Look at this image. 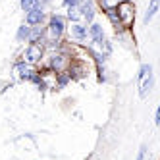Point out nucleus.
<instances>
[{"label":"nucleus","instance_id":"nucleus-1","mask_svg":"<svg viewBox=\"0 0 160 160\" xmlns=\"http://www.w3.org/2000/svg\"><path fill=\"white\" fill-rule=\"evenodd\" d=\"M70 62H72V58H70V54L66 52V48H62V50H52L50 56L47 58V70L52 72V73L64 72V70H68Z\"/></svg>","mask_w":160,"mask_h":160},{"label":"nucleus","instance_id":"nucleus-2","mask_svg":"<svg viewBox=\"0 0 160 160\" xmlns=\"http://www.w3.org/2000/svg\"><path fill=\"white\" fill-rule=\"evenodd\" d=\"M68 18L62 14H50L47 21V29H48V37L52 39H62L68 33Z\"/></svg>","mask_w":160,"mask_h":160},{"label":"nucleus","instance_id":"nucleus-3","mask_svg":"<svg viewBox=\"0 0 160 160\" xmlns=\"http://www.w3.org/2000/svg\"><path fill=\"white\" fill-rule=\"evenodd\" d=\"M116 10H118V16L122 19L123 29L129 31L133 27V21H135V4H133V0H122V4Z\"/></svg>","mask_w":160,"mask_h":160},{"label":"nucleus","instance_id":"nucleus-4","mask_svg":"<svg viewBox=\"0 0 160 160\" xmlns=\"http://www.w3.org/2000/svg\"><path fill=\"white\" fill-rule=\"evenodd\" d=\"M68 33H70V39L73 42H79V44L87 42V39H89V27H87V23H81V21L72 23V27L68 29Z\"/></svg>","mask_w":160,"mask_h":160},{"label":"nucleus","instance_id":"nucleus-5","mask_svg":"<svg viewBox=\"0 0 160 160\" xmlns=\"http://www.w3.org/2000/svg\"><path fill=\"white\" fill-rule=\"evenodd\" d=\"M44 58V44L41 42H29L25 48V60L29 64H39Z\"/></svg>","mask_w":160,"mask_h":160},{"label":"nucleus","instance_id":"nucleus-6","mask_svg":"<svg viewBox=\"0 0 160 160\" xmlns=\"http://www.w3.org/2000/svg\"><path fill=\"white\" fill-rule=\"evenodd\" d=\"M79 12H81V18L87 25H91L95 21V16H97V6H95V0H83L79 4Z\"/></svg>","mask_w":160,"mask_h":160},{"label":"nucleus","instance_id":"nucleus-7","mask_svg":"<svg viewBox=\"0 0 160 160\" xmlns=\"http://www.w3.org/2000/svg\"><path fill=\"white\" fill-rule=\"evenodd\" d=\"M44 21H47V12H44V8H37L33 10V12H27L25 14V23L35 27V25H44Z\"/></svg>","mask_w":160,"mask_h":160},{"label":"nucleus","instance_id":"nucleus-8","mask_svg":"<svg viewBox=\"0 0 160 160\" xmlns=\"http://www.w3.org/2000/svg\"><path fill=\"white\" fill-rule=\"evenodd\" d=\"M89 39H91V42H93L95 47H100V44L104 42L106 35H104V29H102V23L93 21V23L89 25Z\"/></svg>","mask_w":160,"mask_h":160},{"label":"nucleus","instance_id":"nucleus-9","mask_svg":"<svg viewBox=\"0 0 160 160\" xmlns=\"http://www.w3.org/2000/svg\"><path fill=\"white\" fill-rule=\"evenodd\" d=\"M68 72H70V75H72L73 81L87 77V68H85V64H83V62H79V60H73V58H72L70 66H68Z\"/></svg>","mask_w":160,"mask_h":160},{"label":"nucleus","instance_id":"nucleus-10","mask_svg":"<svg viewBox=\"0 0 160 160\" xmlns=\"http://www.w3.org/2000/svg\"><path fill=\"white\" fill-rule=\"evenodd\" d=\"M158 10H160V0H151V2H148V6H147L145 16H143V23H145V25H148V23L154 19V16H156Z\"/></svg>","mask_w":160,"mask_h":160},{"label":"nucleus","instance_id":"nucleus-11","mask_svg":"<svg viewBox=\"0 0 160 160\" xmlns=\"http://www.w3.org/2000/svg\"><path fill=\"white\" fill-rule=\"evenodd\" d=\"M56 75V91H62V89H66L68 85H70L73 79H72V75H70V72L68 70H64V72H58V73H54Z\"/></svg>","mask_w":160,"mask_h":160},{"label":"nucleus","instance_id":"nucleus-12","mask_svg":"<svg viewBox=\"0 0 160 160\" xmlns=\"http://www.w3.org/2000/svg\"><path fill=\"white\" fill-rule=\"evenodd\" d=\"M104 16H106V19L110 21V25L116 29V33L125 31L123 25H122V19H120V16H118V10H108V12H104Z\"/></svg>","mask_w":160,"mask_h":160},{"label":"nucleus","instance_id":"nucleus-13","mask_svg":"<svg viewBox=\"0 0 160 160\" xmlns=\"http://www.w3.org/2000/svg\"><path fill=\"white\" fill-rule=\"evenodd\" d=\"M152 85H154V75L148 73L143 81H139V97L141 98H147V95H148V91L152 89Z\"/></svg>","mask_w":160,"mask_h":160},{"label":"nucleus","instance_id":"nucleus-14","mask_svg":"<svg viewBox=\"0 0 160 160\" xmlns=\"http://www.w3.org/2000/svg\"><path fill=\"white\" fill-rule=\"evenodd\" d=\"M29 37H31V25L21 23L18 27V33H16V41L18 42H29Z\"/></svg>","mask_w":160,"mask_h":160},{"label":"nucleus","instance_id":"nucleus-15","mask_svg":"<svg viewBox=\"0 0 160 160\" xmlns=\"http://www.w3.org/2000/svg\"><path fill=\"white\" fill-rule=\"evenodd\" d=\"M66 18H68V21H72V23H77V21H83V18H81V12H79V6L66 8Z\"/></svg>","mask_w":160,"mask_h":160},{"label":"nucleus","instance_id":"nucleus-16","mask_svg":"<svg viewBox=\"0 0 160 160\" xmlns=\"http://www.w3.org/2000/svg\"><path fill=\"white\" fill-rule=\"evenodd\" d=\"M19 6H21V10L27 14V12H33V10L41 8L42 2H41V0H19Z\"/></svg>","mask_w":160,"mask_h":160},{"label":"nucleus","instance_id":"nucleus-17","mask_svg":"<svg viewBox=\"0 0 160 160\" xmlns=\"http://www.w3.org/2000/svg\"><path fill=\"white\" fill-rule=\"evenodd\" d=\"M122 4V0H98V6L102 8V12H108V10H116Z\"/></svg>","mask_w":160,"mask_h":160},{"label":"nucleus","instance_id":"nucleus-18","mask_svg":"<svg viewBox=\"0 0 160 160\" xmlns=\"http://www.w3.org/2000/svg\"><path fill=\"white\" fill-rule=\"evenodd\" d=\"M148 73H152V66H151V64H141L139 73H137V81H143Z\"/></svg>","mask_w":160,"mask_h":160},{"label":"nucleus","instance_id":"nucleus-19","mask_svg":"<svg viewBox=\"0 0 160 160\" xmlns=\"http://www.w3.org/2000/svg\"><path fill=\"white\" fill-rule=\"evenodd\" d=\"M98 50H102L106 56H110V54H112V50H114V47H112V42H110L108 39H104V42H102L100 47H98Z\"/></svg>","mask_w":160,"mask_h":160},{"label":"nucleus","instance_id":"nucleus-20","mask_svg":"<svg viewBox=\"0 0 160 160\" xmlns=\"http://www.w3.org/2000/svg\"><path fill=\"white\" fill-rule=\"evenodd\" d=\"M81 2L79 0H62V6L64 8H73V6H79Z\"/></svg>","mask_w":160,"mask_h":160},{"label":"nucleus","instance_id":"nucleus-21","mask_svg":"<svg viewBox=\"0 0 160 160\" xmlns=\"http://www.w3.org/2000/svg\"><path fill=\"white\" fill-rule=\"evenodd\" d=\"M145 156H147V145H141V147H139V152H137V158H135V160H145Z\"/></svg>","mask_w":160,"mask_h":160},{"label":"nucleus","instance_id":"nucleus-22","mask_svg":"<svg viewBox=\"0 0 160 160\" xmlns=\"http://www.w3.org/2000/svg\"><path fill=\"white\" fill-rule=\"evenodd\" d=\"M154 123L160 128V104H158V108H156V116H154Z\"/></svg>","mask_w":160,"mask_h":160},{"label":"nucleus","instance_id":"nucleus-23","mask_svg":"<svg viewBox=\"0 0 160 160\" xmlns=\"http://www.w3.org/2000/svg\"><path fill=\"white\" fill-rule=\"evenodd\" d=\"M79 2H83V0H79Z\"/></svg>","mask_w":160,"mask_h":160}]
</instances>
